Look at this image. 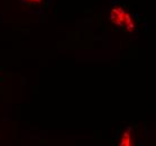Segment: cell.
<instances>
[{
	"label": "cell",
	"mask_w": 156,
	"mask_h": 146,
	"mask_svg": "<svg viewBox=\"0 0 156 146\" xmlns=\"http://www.w3.org/2000/svg\"><path fill=\"white\" fill-rule=\"evenodd\" d=\"M109 19L110 22L115 25L119 26L121 28H124L126 32L133 33L135 32L136 24L135 19L133 17V15L128 10H126L124 6L116 5L110 9L109 12Z\"/></svg>",
	"instance_id": "6da1fadb"
},
{
	"label": "cell",
	"mask_w": 156,
	"mask_h": 146,
	"mask_svg": "<svg viewBox=\"0 0 156 146\" xmlns=\"http://www.w3.org/2000/svg\"><path fill=\"white\" fill-rule=\"evenodd\" d=\"M119 146H134V138L130 130H125L122 133Z\"/></svg>",
	"instance_id": "7a4b0ae2"
},
{
	"label": "cell",
	"mask_w": 156,
	"mask_h": 146,
	"mask_svg": "<svg viewBox=\"0 0 156 146\" xmlns=\"http://www.w3.org/2000/svg\"><path fill=\"white\" fill-rule=\"evenodd\" d=\"M23 4H25L28 7H36L44 2V0H20Z\"/></svg>",
	"instance_id": "3957f363"
}]
</instances>
